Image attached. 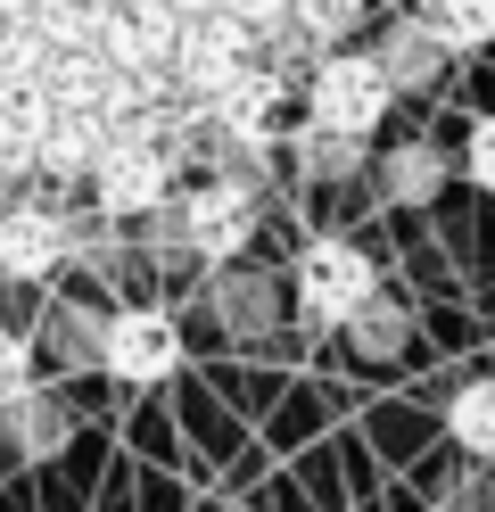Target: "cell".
Here are the masks:
<instances>
[{
	"label": "cell",
	"instance_id": "6da1fadb",
	"mask_svg": "<svg viewBox=\"0 0 495 512\" xmlns=\"http://www.w3.org/2000/svg\"><path fill=\"white\" fill-rule=\"evenodd\" d=\"M380 298V256L347 240V232H322L297 248V265H289V306H297V323L306 331H347L363 306Z\"/></svg>",
	"mask_w": 495,
	"mask_h": 512
},
{
	"label": "cell",
	"instance_id": "7a4b0ae2",
	"mask_svg": "<svg viewBox=\"0 0 495 512\" xmlns=\"http://www.w3.org/2000/svg\"><path fill=\"white\" fill-rule=\"evenodd\" d=\"M91 199L99 215H157L165 199H174V149H165V108H149L141 124H116L108 141H99L91 157Z\"/></svg>",
	"mask_w": 495,
	"mask_h": 512
},
{
	"label": "cell",
	"instance_id": "3957f363",
	"mask_svg": "<svg viewBox=\"0 0 495 512\" xmlns=\"http://www.w3.org/2000/svg\"><path fill=\"white\" fill-rule=\"evenodd\" d=\"M306 124L314 133H339V141H372L380 124H388V108H396V91H388V75H380V58L372 50H355V42H339V50H314V67H306Z\"/></svg>",
	"mask_w": 495,
	"mask_h": 512
},
{
	"label": "cell",
	"instance_id": "277c9868",
	"mask_svg": "<svg viewBox=\"0 0 495 512\" xmlns=\"http://www.w3.org/2000/svg\"><path fill=\"white\" fill-rule=\"evenodd\" d=\"M256 182H240V174H207L182 199V215H174V232H182V248L190 256H207V265H240L248 256V240H256Z\"/></svg>",
	"mask_w": 495,
	"mask_h": 512
},
{
	"label": "cell",
	"instance_id": "5b68a950",
	"mask_svg": "<svg viewBox=\"0 0 495 512\" xmlns=\"http://www.w3.org/2000/svg\"><path fill=\"white\" fill-rule=\"evenodd\" d=\"M99 364H108V380H124V389H157V380H174V364H182V323L165 306H116L108 323H99Z\"/></svg>",
	"mask_w": 495,
	"mask_h": 512
},
{
	"label": "cell",
	"instance_id": "8992f818",
	"mask_svg": "<svg viewBox=\"0 0 495 512\" xmlns=\"http://www.w3.org/2000/svg\"><path fill=\"white\" fill-rule=\"evenodd\" d=\"M248 58H256V34H248L240 17L207 9V17H182V42H174V67H165V83H174L190 108H207L215 91L248 67Z\"/></svg>",
	"mask_w": 495,
	"mask_h": 512
},
{
	"label": "cell",
	"instance_id": "52a82bcc",
	"mask_svg": "<svg viewBox=\"0 0 495 512\" xmlns=\"http://www.w3.org/2000/svg\"><path fill=\"white\" fill-rule=\"evenodd\" d=\"M174 42H182V17L165 0H108L99 25H91V50L116 75H165L174 67Z\"/></svg>",
	"mask_w": 495,
	"mask_h": 512
},
{
	"label": "cell",
	"instance_id": "ba28073f",
	"mask_svg": "<svg viewBox=\"0 0 495 512\" xmlns=\"http://www.w3.org/2000/svg\"><path fill=\"white\" fill-rule=\"evenodd\" d=\"M66 248H75V232H66L58 207H33V199L0 207V273L9 281H50L66 265Z\"/></svg>",
	"mask_w": 495,
	"mask_h": 512
},
{
	"label": "cell",
	"instance_id": "9c48e42d",
	"mask_svg": "<svg viewBox=\"0 0 495 512\" xmlns=\"http://www.w3.org/2000/svg\"><path fill=\"white\" fill-rule=\"evenodd\" d=\"M372 58H380V75H388V91H396V100H405V91H438V83H446V67H454V58L429 42L413 17H396L388 34L372 42Z\"/></svg>",
	"mask_w": 495,
	"mask_h": 512
},
{
	"label": "cell",
	"instance_id": "30bf717a",
	"mask_svg": "<svg viewBox=\"0 0 495 512\" xmlns=\"http://www.w3.org/2000/svg\"><path fill=\"white\" fill-rule=\"evenodd\" d=\"M99 141H108V116H91V108H50L42 141H33V166L58 174V182H75V174H91Z\"/></svg>",
	"mask_w": 495,
	"mask_h": 512
},
{
	"label": "cell",
	"instance_id": "8fae6325",
	"mask_svg": "<svg viewBox=\"0 0 495 512\" xmlns=\"http://www.w3.org/2000/svg\"><path fill=\"white\" fill-rule=\"evenodd\" d=\"M405 17H413L446 58H471V50L495 42V0H413Z\"/></svg>",
	"mask_w": 495,
	"mask_h": 512
},
{
	"label": "cell",
	"instance_id": "7c38bea8",
	"mask_svg": "<svg viewBox=\"0 0 495 512\" xmlns=\"http://www.w3.org/2000/svg\"><path fill=\"white\" fill-rule=\"evenodd\" d=\"M438 190H446L438 141H396V149L380 157V199H388V207H429Z\"/></svg>",
	"mask_w": 495,
	"mask_h": 512
},
{
	"label": "cell",
	"instance_id": "4fadbf2b",
	"mask_svg": "<svg viewBox=\"0 0 495 512\" xmlns=\"http://www.w3.org/2000/svg\"><path fill=\"white\" fill-rule=\"evenodd\" d=\"M446 438H454L471 463H495V372H471V380L446 397Z\"/></svg>",
	"mask_w": 495,
	"mask_h": 512
},
{
	"label": "cell",
	"instance_id": "5bb4252c",
	"mask_svg": "<svg viewBox=\"0 0 495 512\" xmlns=\"http://www.w3.org/2000/svg\"><path fill=\"white\" fill-rule=\"evenodd\" d=\"M289 25H297L314 50H339L347 34L372 25V0H289Z\"/></svg>",
	"mask_w": 495,
	"mask_h": 512
},
{
	"label": "cell",
	"instance_id": "9a60e30c",
	"mask_svg": "<svg viewBox=\"0 0 495 512\" xmlns=\"http://www.w3.org/2000/svg\"><path fill=\"white\" fill-rule=\"evenodd\" d=\"M297 166L314 182H347L372 166V141H339V133H314V124H297Z\"/></svg>",
	"mask_w": 495,
	"mask_h": 512
},
{
	"label": "cell",
	"instance_id": "2e32d148",
	"mask_svg": "<svg viewBox=\"0 0 495 512\" xmlns=\"http://www.w3.org/2000/svg\"><path fill=\"white\" fill-rule=\"evenodd\" d=\"M9 413H17V446H25V455H50V446L66 438V413H58L50 397H33V389H25Z\"/></svg>",
	"mask_w": 495,
	"mask_h": 512
},
{
	"label": "cell",
	"instance_id": "e0dca14e",
	"mask_svg": "<svg viewBox=\"0 0 495 512\" xmlns=\"http://www.w3.org/2000/svg\"><path fill=\"white\" fill-rule=\"evenodd\" d=\"M462 182L495 199V116H479L471 133H462Z\"/></svg>",
	"mask_w": 495,
	"mask_h": 512
},
{
	"label": "cell",
	"instance_id": "ac0fdd59",
	"mask_svg": "<svg viewBox=\"0 0 495 512\" xmlns=\"http://www.w3.org/2000/svg\"><path fill=\"white\" fill-rule=\"evenodd\" d=\"M25 389H33V347L17 331H0V413H9Z\"/></svg>",
	"mask_w": 495,
	"mask_h": 512
},
{
	"label": "cell",
	"instance_id": "d6986e66",
	"mask_svg": "<svg viewBox=\"0 0 495 512\" xmlns=\"http://www.w3.org/2000/svg\"><path fill=\"white\" fill-rule=\"evenodd\" d=\"M215 9H223V17H240V25H248L256 42H264V34H281V25H289V0H215Z\"/></svg>",
	"mask_w": 495,
	"mask_h": 512
},
{
	"label": "cell",
	"instance_id": "ffe728a7",
	"mask_svg": "<svg viewBox=\"0 0 495 512\" xmlns=\"http://www.w3.org/2000/svg\"><path fill=\"white\" fill-rule=\"evenodd\" d=\"M264 298H273V290H264V281H223V314H231V323H240V331H256L264 323Z\"/></svg>",
	"mask_w": 495,
	"mask_h": 512
},
{
	"label": "cell",
	"instance_id": "44dd1931",
	"mask_svg": "<svg viewBox=\"0 0 495 512\" xmlns=\"http://www.w3.org/2000/svg\"><path fill=\"white\" fill-rule=\"evenodd\" d=\"M165 9H174V17H207L215 0H165Z\"/></svg>",
	"mask_w": 495,
	"mask_h": 512
}]
</instances>
